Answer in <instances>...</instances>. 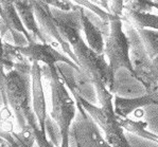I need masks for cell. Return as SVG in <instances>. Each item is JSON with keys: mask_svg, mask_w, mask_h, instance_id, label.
I'll list each match as a JSON object with an SVG mask.
<instances>
[{"mask_svg": "<svg viewBox=\"0 0 158 147\" xmlns=\"http://www.w3.org/2000/svg\"><path fill=\"white\" fill-rule=\"evenodd\" d=\"M81 6L74 3L70 12H63L51 6L56 26L62 37L69 43L77 59V66L82 75L96 89L98 101L113 95L115 74L109 68L104 54H98L88 47L81 35Z\"/></svg>", "mask_w": 158, "mask_h": 147, "instance_id": "cell-1", "label": "cell"}, {"mask_svg": "<svg viewBox=\"0 0 158 147\" xmlns=\"http://www.w3.org/2000/svg\"><path fill=\"white\" fill-rule=\"evenodd\" d=\"M6 101L15 115L19 131L40 128L32 107L31 73L13 69L6 74Z\"/></svg>", "mask_w": 158, "mask_h": 147, "instance_id": "cell-2", "label": "cell"}, {"mask_svg": "<svg viewBox=\"0 0 158 147\" xmlns=\"http://www.w3.org/2000/svg\"><path fill=\"white\" fill-rule=\"evenodd\" d=\"M43 76L50 81L52 111L50 117L58 125L62 134V140H70V129L77 117L75 101L70 96L67 87L62 81L57 68L42 67Z\"/></svg>", "mask_w": 158, "mask_h": 147, "instance_id": "cell-3", "label": "cell"}, {"mask_svg": "<svg viewBox=\"0 0 158 147\" xmlns=\"http://www.w3.org/2000/svg\"><path fill=\"white\" fill-rule=\"evenodd\" d=\"M75 103H80L84 110L89 114L92 121L103 130L105 139L110 147H131L127 139L123 133V129L119 123V117L115 113L113 97L100 103L101 107L91 104L82 97L79 93L72 94Z\"/></svg>", "mask_w": 158, "mask_h": 147, "instance_id": "cell-4", "label": "cell"}, {"mask_svg": "<svg viewBox=\"0 0 158 147\" xmlns=\"http://www.w3.org/2000/svg\"><path fill=\"white\" fill-rule=\"evenodd\" d=\"M109 25L110 32L105 39L104 48V55L108 58L109 68L115 75L121 69L127 70L133 74L134 70L130 58V40L123 30L122 19L111 15Z\"/></svg>", "mask_w": 158, "mask_h": 147, "instance_id": "cell-5", "label": "cell"}, {"mask_svg": "<svg viewBox=\"0 0 158 147\" xmlns=\"http://www.w3.org/2000/svg\"><path fill=\"white\" fill-rule=\"evenodd\" d=\"M123 25H125V34L130 40V58L134 70L133 76L138 81H140V84L145 89V92L155 93L158 88V83L157 85H154L151 81L150 73L152 59L148 55V52L140 39L137 30L127 22Z\"/></svg>", "mask_w": 158, "mask_h": 147, "instance_id": "cell-6", "label": "cell"}, {"mask_svg": "<svg viewBox=\"0 0 158 147\" xmlns=\"http://www.w3.org/2000/svg\"><path fill=\"white\" fill-rule=\"evenodd\" d=\"M34 14L35 18L37 20L40 30L42 32L43 37L45 38L46 42L51 45L55 48V46H60L66 54L69 56V58L77 66V59L75 57L74 53L72 52L71 47L69 46L66 40L62 37L58 28L56 26L53 15L51 13V6L46 1H32ZM79 67V66H77Z\"/></svg>", "mask_w": 158, "mask_h": 147, "instance_id": "cell-7", "label": "cell"}, {"mask_svg": "<svg viewBox=\"0 0 158 147\" xmlns=\"http://www.w3.org/2000/svg\"><path fill=\"white\" fill-rule=\"evenodd\" d=\"M16 50L23 56H25L31 64L33 62H37L38 64L44 62L45 66L52 69L55 68L57 64L63 62V64H66L68 66H70L77 72L81 73L80 68L69 57L62 54L60 52H58L57 49H55L54 47H52L49 43L34 42L31 43V45H28L27 47H16Z\"/></svg>", "mask_w": 158, "mask_h": 147, "instance_id": "cell-8", "label": "cell"}, {"mask_svg": "<svg viewBox=\"0 0 158 147\" xmlns=\"http://www.w3.org/2000/svg\"><path fill=\"white\" fill-rule=\"evenodd\" d=\"M31 91H32V107L40 124V130L46 133L45 122L48 117L47 104L43 87V71L37 62H32L31 68Z\"/></svg>", "mask_w": 158, "mask_h": 147, "instance_id": "cell-9", "label": "cell"}, {"mask_svg": "<svg viewBox=\"0 0 158 147\" xmlns=\"http://www.w3.org/2000/svg\"><path fill=\"white\" fill-rule=\"evenodd\" d=\"M150 105H158V88L155 93H145L144 95L132 98H125L116 95L114 102V110L119 117L126 119V117L133 111Z\"/></svg>", "mask_w": 158, "mask_h": 147, "instance_id": "cell-10", "label": "cell"}, {"mask_svg": "<svg viewBox=\"0 0 158 147\" xmlns=\"http://www.w3.org/2000/svg\"><path fill=\"white\" fill-rule=\"evenodd\" d=\"M1 6H0V17L4 21V23L9 28V30H14L16 32L23 34L28 40L29 45L34 42H37V40L33 37L32 34L27 31V29L23 26V21L19 17L18 13L16 11V8L14 6V1H0Z\"/></svg>", "mask_w": 158, "mask_h": 147, "instance_id": "cell-11", "label": "cell"}, {"mask_svg": "<svg viewBox=\"0 0 158 147\" xmlns=\"http://www.w3.org/2000/svg\"><path fill=\"white\" fill-rule=\"evenodd\" d=\"M14 6H15L17 13H18L19 17H20L27 31L30 34H32L36 40H40V43H47L45 38L43 37L37 20L35 18L32 1H27V0L19 1V0H16V1H14Z\"/></svg>", "mask_w": 158, "mask_h": 147, "instance_id": "cell-12", "label": "cell"}, {"mask_svg": "<svg viewBox=\"0 0 158 147\" xmlns=\"http://www.w3.org/2000/svg\"><path fill=\"white\" fill-rule=\"evenodd\" d=\"M81 23H82V31L84 32L86 42L88 47L92 51H94L98 54H104V48H105V40L102 35L101 31L94 26L89 21V19L84 14V8L81 6Z\"/></svg>", "mask_w": 158, "mask_h": 147, "instance_id": "cell-13", "label": "cell"}, {"mask_svg": "<svg viewBox=\"0 0 158 147\" xmlns=\"http://www.w3.org/2000/svg\"><path fill=\"white\" fill-rule=\"evenodd\" d=\"M2 147H34L35 139L31 129L23 131H0Z\"/></svg>", "mask_w": 158, "mask_h": 147, "instance_id": "cell-14", "label": "cell"}, {"mask_svg": "<svg viewBox=\"0 0 158 147\" xmlns=\"http://www.w3.org/2000/svg\"><path fill=\"white\" fill-rule=\"evenodd\" d=\"M122 20L133 26L136 30L149 29V30L158 31V15L151 13H136V12L124 11Z\"/></svg>", "mask_w": 158, "mask_h": 147, "instance_id": "cell-15", "label": "cell"}, {"mask_svg": "<svg viewBox=\"0 0 158 147\" xmlns=\"http://www.w3.org/2000/svg\"><path fill=\"white\" fill-rule=\"evenodd\" d=\"M137 32L147 50L148 55L153 61L158 55V31L142 29V30H137Z\"/></svg>", "mask_w": 158, "mask_h": 147, "instance_id": "cell-16", "label": "cell"}, {"mask_svg": "<svg viewBox=\"0 0 158 147\" xmlns=\"http://www.w3.org/2000/svg\"><path fill=\"white\" fill-rule=\"evenodd\" d=\"M119 123H120L121 127L125 128L126 130L131 132H134L137 136H140L144 139L151 140V141H154L158 143V136L155 133L148 131L147 130V123L143 122H135L132 121L130 119H122V117H119Z\"/></svg>", "mask_w": 158, "mask_h": 147, "instance_id": "cell-17", "label": "cell"}, {"mask_svg": "<svg viewBox=\"0 0 158 147\" xmlns=\"http://www.w3.org/2000/svg\"><path fill=\"white\" fill-rule=\"evenodd\" d=\"M45 129L46 134H48L49 137V141L55 147H60L62 144V134H60V127L49 114L45 122Z\"/></svg>", "mask_w": 158, "mask_h": 147, "instance_id": "cell-18", "label": "cell"}, {"mask_svg": "<svg viewBox=\"0 0 158 147\" xmlns=\"http://www.w3.org/2000/svg\"><path fill=\"white\" fill-rule=\"evenodd\" d=\"M75 4L82 6L84 9H87L88 11L92 12L94 15H97L99 18L102 19L103 21H106V22H109L110 20V14L107 13L105 10H103L100 6H98L97 4H94L92 1H85V0H77V1H73Z\"/></svg>", "mask_w": 158, "mask_h": 147, "instance_id": "cell-19", "label": "cell"}, {"mask_svg": "<svg viewBox=\"0 0 158 147\" xmlns=\"http://www.w3.org/2000/svg\"><path fill=\"white\" fill-rule=\"evenodd\" d=\"M152 2L144 0L137 1H124V11L136 12V13H150L152 11Z\"/></svg>", "mask_w": 158, "mask_h": 147, "instance_id": "cell-20", "label": "cell"}, {"mask_svg": "<svg viewBox=\"0 0 158 147\" xmlns=\"http://www.w3.org/2000/svg\"><path fill=\"white\" fill-rule=\"evenodd\" d=\"M34 139H35V143L37 147H55L47 138V134L43 132L40 128H35L32 130Z\"/></svg>", "mask_w": 158, "mask_h": 147, "instance_id": "cell-21", "label": "cell"}, {"mask_svg": "<svg viewBox=\"0 0 158 147\" xmlns=\"http://www.w3.org/2000/svg\"><path fill=\"white\" fill-rule=\"evenodd\" d=\"M124 1H109V14L117 17H123Z\"/></svg>", "mask_w": 158, "mask_h": 147, "instance_id": "cell-22", "label": "cell"}, {"mask_svg": "<svg viewBox=\"0 0 158 147\" xmlns=\"http://www.w3.org/2000/svg\"><path fill=\"white\" fill-rule=\"evenodd\" d=\"M50 6L54 9H57L63 12H70L74 8V2L73 1H46Z\"/></svg>", "mask_w": 158, "mask_h": 147, "instance_id": "cell-23", "label": "cell"}, {"mask_svg": "<svg viewBox=\"0 0 158 147\" xmlns=\"http://www.w3.org/2000/svg\"><path fill=\"white\" fill-rule=\"evenodd\" d=\"M151 81L154 85H157L158 83V55L152 61V66H151Z\"/></svg>", "mask_w": 158, "mask_h": 147, "instance_id": "cell-24", "label": "cell"}, {"mask_svg": "<svg viewBox=\"0 0 158 147\" xmlns=\"http://www.w3.org/2000/svg\"><path fill=\"white\" fill-rule=\"evenodd\" d=\"M71 142H72V143H74V147H82V145H81V144H80L79 142H77V141H75V140H72V139H70V143H71Z\"/></svg>", "mask_w": 158, "mask_h": 147, "instance_id": "cell-25", "label": "cell"}, {"mask_svg": "<svg viewBox=\"0 0 158 147\" xmlns=\"http://www.w3.org/2000/svg\"><path fill=\"white\" fill-rule=\"evenodd\" d=\"M151 2H152L153 9H157L158 10V2L157 1H151Z\"/></svg>", "mask_w": 158, "mask_h": 147, "instance_id": "cell-26", "label": "cell"}, {"mask_svg": "<svg viewBox=\"0 0 158 147\" xmlns=\"http://www.w3.org/2000/svg\"><path fill=\"white\" fill-rule=\"evenodd\" d=\"M0 147H2V146H0Z\"/></svg>", "mask_w": 158, "mask_h": 147, "instance_id": "cell-27", "label": "cell"}]
</instances>
